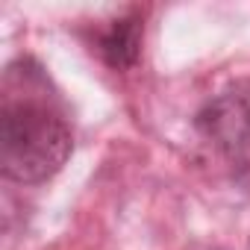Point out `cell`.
Wrapping results in <instances>:
<instances>
[{"mask_svg": "<svg viewBox=\"0 0 250 250\" xmlns=\"http://www.w3.org/2000/svg\"><path fill=\"white\" fill-rule=\"evenodd\" d=\"M74 150L65 112L47 94L39 71H6L0 103V171L12 183L36 186L59 174Z\"/></svg>", "mask_w": 250, "mask_h": 250, "instance_id": "6da1fadb", "label": "cell"}, {"mask_svg": "<svg viewBox=\"0 0 250 250\" xmlns=\"http://www.w3.org/2000/svg\"><path fill=\"white\" fill-rule=\"evenodd\" d=\"M200 136L224 156L232 177L250 180V103L241 94H221L209 100L197 115Z\"/></svg>", "mask_w": 250, "mask_h": 250, "instance_id": "7a4b0ae2", "label": "cell"}, {"mask_svg": "<svg viewBox=\"0 0 250 250\" xmlns=\"http://www.w3.org/2000/svg\"><path fill=\"white\" fill-rule=\"evenodd\" d=\"M142 36H145V27H142V18L139 15H124L118 21H112L103 33H100V42H97V50L103 56V62L115 71H127L139 62V53H142Z\"/></svg>", "mask_w": 250, "mask_h": 250, "instance_id": "3957f363", "label": "cell"}]
</instances>
